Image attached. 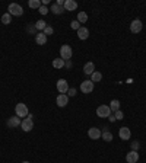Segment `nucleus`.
I'll return each instance as SVG.
<instances>
[{
  "instance_id": "obj_1",
  "label": "nucleus",
  "mask_w": 146,
  "mask_h": 163,
  "mask_svg": "<svg viewBox=\"0 0 146 163\" xmlns=\"http://www.w3.org/2000/svg\"><path fill=\"white\" fill-rule=\"evenodd\" d=\"M73 56V50L72 47L67 44L62 45V48H60V58H63L64 61H67V60H70Z\"/></svg>"
},
{
  "instance_id": "obj_2",
  "label": "nucleus",
  "mask_w": 146,
  "mask_h": 163,
  "mask_svg": "<svg viewBox=\"0 0 146 163\" xmlns=\"http://www.w3.org/2000/svg\"><path fill=\"white\" fill-rule=\"evenodd\" d=\"M7 13H10L12 16H22L23 15V9L21 5L18 3H10L7 7Z\"/></svg>"
},
{
  "instance_id": "obj_3",
  "label": "nucleus",
  "mask_w": 146,
  "mask_h": 163,
  "mask_svg": "<svg viewBox=\"0 0 146 163\" xmlns=\"http://www.w3.org/2000/svg\"><path fill=\"white\" fill-rule=\"evenodd\" d=\"M15 114H16L19 118H22V117L26 118V117H28V114H29L28 112V107H26L25 103H22V102H19L16 107H15Z\"/></svg>"
},
{
  "instance_id": "obj_4",
  "label": "nucleus",
  "mask_w": 146,
  "mask_h": 163,
  "mask_svg": "<svg viewBox=\"0 0 146 163\" xmlns=\"http://www.w3.org/2000/svg\"><path fill=\"white\" fill-rule=\"evenodd\" d=\"M96 115L99 118H108L111 115V109H110V105H99L96 108Z\"/></svg>"
},
{
  "instance_id": "obj_5",
  "label": "nucleus",
  "mask_w": 146,
  "mask_h": 163,
  "mask_svg": "<svg viewBox=\"0 0 146 163\" xmlns=\"http://www.w3.org/2000/svg\"><path fill=\"white\" fill-rule=\"evenodd\" d=\"M21 128L25 131V133H29L31 130L34 128V121H32V118H26L22 119V122H21Z\"/></svg>"
},
{
  "instance_id": "obj_6",
  "label": "nucleus",
  "mask_w": 146,
  "mask_h": 163,
  "mask_svg": "<svg viewBox=\"0 0 146 163\" xmlns=\"http://www.w3.org/2000/svg\"><path fill=\"white\" fill-rule=\"evenodd\" d=\"M143 28V23H142L140 19H135L133 22L130 23V31L133 32V34H139Z\"/></svg>"
},
{
  "instance_id": "obj_7",
  "label": "nucleus",
  "mask_w": 146,
  "mask_h": 163,
  "mask_svg": "<svg viewBox=\"0 0 146 163\" xmlns=\"http://www.w3.org/2000/svg\"><path fill=\"white\" fill-rule=\"evenodd\" d=\"M80 90L83 92V93H91L92 90H94V82H91V80H85L80 83Z\"/></svg>"
},
{
  "instance_id": "obj_8",
  "label": "nucleus",
  "mask_w": 146,
  "mask_h": 163,
  "mask_svg": "<svg viewBox=\"0 0 146 163\" xmlns=\"http://www.w3.org/2000/svg\"><path fill=\"white\" fill-rule=\"evenodd\" d=\"M101 134H102V131L99 128H96V127H92V128H89V131H88V135H89L91 140H98V138H101Z\"/></svg>"
},
{
  "instance_id": "obj_9",
  "label": "nucleus",
  "mask_w": 146,
  "mask_h": 163,
  "mask_svg": "<svg viewBox=\"0 0 146 163\" xmlns=\"http://www.w3.org/2000/svg\"><path fill=\"white\" fill-rule=\"evenodd\" d=\"M67 102H69V96L66 95V93H60L56 99L57 107H60V108H64L66 105H67Z\"/></svg>"
},
{
  "instance_id": "obj_10",
  "label": "nucleus",
  "mask_w": 146,
  "mask_h": 163,
  "mask_svg": "<svg viewBox=\"0 0 146 163\" xmlns=\"http://www.w3.org/2000/svg\"><path fill=\"white\" fill-rule=\"evenodd\" d=\"M57 90H59L60 93H67V90H69V84H67V82H66L64 79L57 80Z\"/></svg>"
},
{
  "instance_id": "obj_11",
  "label": "nucleus",
  "mask_w": 146,
  "mask_h": 163,
  "mask_svg": "<svg viewBox=\"0 0 146 163\" xmlns=\"http://www.w3.org/2000/svg\"><path fill=\"white\" fill-rule=\"evenodd\" d=\"M137 160H139V153L137 152L130 150V152L126 154V162L127 163H137Z\"/></svg>"
},
{
  "instance_id": "obj_12",
  "label": "nucleus",
  "mask_w": 146,
  "mask_h": 163,
  "mask_svg": "<svg viewBox=\"0 0 146 163\" xmlns=\"http://www.w3.org/2000/svg\"><path fill=\"white\" fill-rule=\"evenodd\" d=\"M21 122H22V119L19 118V117H10V118L7 119V127L9 128H16V127H19L21 125Z\"/></svg>"
},
{
  "instance_id": "obj_13",
  "label": "nucleus",
  "mask_w": 146,
  "mask_h": 163,
  "mask_svg": "<svg viewBox=\"0 0 146 163\" xmlns=\"http://www.w3.org/2000/svg\"><path fill=\"white\" fill-rule=\"evenodd\" d=\"M118 135H120L121 140H130V137H132L130 128H127V127H121V128L118 130Z\"/></svg>"
},
{
  "instance_id": "obj_14",
  "label": "nucleus",
  "mask_w": 146,
  "mask_h": 163,
  "mask_svg": "<svg viewBox=\"0 0 146 163\" xmlns=\"http://www.w3.org/2000/svg\"><path fill=\"white\" fill-rule=\"evenodd\" d=\"M63 7H64V10H67V12L76 10V9H78V3H76L75 0H66Z\"/></svg>"
},
{
  "instance_id": "obj_15",
  "label": "nucleus",
  "mask_w": 146,
  "mask_h": 163,
  "mask_svg": "<svg viewBox=\"0 0 146 163\" xmlns=\"http://www.w3.org/2000/svg\"><path fill=\"white\" fill-rule=\"evenodd\" d=\"M78 37L79 40H88V37H89V31H88V28H85V26H80V28L78 29Z\"/></svg>"
},
{
  "instance_id": "obj_16",
  "label": "nucleus",
  "mask_w": 146,
  "mask_h": 163,
  "mask_svg": "<svg viewBox=\"0 0 146 163\" xmlns=\"http://www.w3.org/2000/svg\"><path fill=\"white\" fill-rule=\"evenodd\" d=\"M35 42L38 45H44L47 44V35L44 32H38V34L35 35Z\"/></svg>"
},
{
  "instance_id": "obj_17",
  "label": "nucleus",
  "mask_w": 146,
  "mask_h": 163,
  "mask_svg": "<svg viewBox=\"0 0 146 163\" xmlns=\"http://www.w3.org/2000/svg\"><path fill=\"white\" fill-rule=\"evenodd\" d=\"M95 72V66H94V63L92 61H88L86 64L83 66V73L88 74V76H91V74Z\"/></svg>"
},
{
  "instance_id": "obj_18",
  "label": "nucleus",
  "mask_w": 146,
  "mask_h": 163,
  "mask_svg": "<svg viewBox=\"0 0 146 163\" xmlns=\"http://www.w3.org/2000/svg\"><path fill=\"white\" fill-rule=\"evenodd\" d=\"M50 10L54 13V15H62V13H64V7L63 6H59L57 3H53V5L50 6Z\"/></svg>"
},
{
  "instance_id": "obj_19",
  "label": "nucleus",
  "mask_w": 146,
  "mask_h": 163,
  "mask_svg": "<svg viewBox=\"0 0 146 163\" xmlns=\"http://www.w3.org/2000/svg\"><path fill=\"white\" fill-rule=\"evenodd\" d=\"M53 67L57 68V70H62L64 67V60L63 58H54L53 60Z\"/></svg>"
},
{
  "instance_id": "obj_20",
  "label": "nucleus",
  "mask_w": 146,
  "mask_h": 163,
  "mask_svg": "<svg viewBox=\"0 0 146 163\" xmlns=\"http://www.w3.org/2000/svg\"><path fill=\"white\" fill-rule=\"evenodd\" d=\"M110 109H111V112H117V111H120V101L112 99L111 103H110Z\"/></svg>"
},
{
  "instance_id": "obj_21",
  "label": "nucleus",
  "mask_w": 146,
  "mask_h": 163,
  "mask_svg": "<svg viewBox=\"0 0 146 163\" xmlns=\"http://www.w3.org/2000/svg\"><path fill=\"white\" fill-rule=\"evenodd\" d=\"M101 137H102V140L108 141V143H110V141H112V134L110 133V131H108L107 128H104V130H102V134H101Z\"/></svg>"
},
{
  "instance_id": "obj_22",
  "label": "nucleus",
  "mask_w": 146,
  "mask_h": 163,
  "mask_svg": "<svg viewBox=\"0 0 146 163\" xmlns=\"http://www.w3.org/2000/svg\"><path fill=\"white\" fill-rule=\"evenodd\" d=\"M28 6L31 9H39V7L43 6V2H41V0H29Z\"/></svg>"
},
{
  "instance_id": "obj_23",
  "label": "nucleus",
  "mask_w": 146,
  "mask_h": 163,
  "mask_svg": "<svg viewBox=\"0 0 146 163\" xmlns=\"http://www.w3.org/2000/svg\"><path fill=\"white\" fill-rule=\"evenodd\" d=\"M102 80V74L99 72H94V73L91 74V82H94V83H98V82H101Z\"/></svg>"
},
{
  "instance_id": "obj_24",
  "label": "nucleus",
  "mask_w": 146,
  "mask_h": 163,
  "mask_svg": "<svg viewBox=\"0 0 146 163\" xmlns=\"http://www.w3.org/2000/svg\"><path fill=\"white\" fill-rule=\"evenodd\" d=\"M35 28H37V31H44L45 28H47V22L45 21H43V19H39L37 23H34Z\"/></svg>"
},
{
  "instance_id": "obj_25",
  "label": "nucleus",
  "mask_w": 146,
  "mask_h": 163,
  "mask_svg": "<svg viewBox=\"0 0 146 163\" xmlns=\"http://www.w3.org/2000/svg\"><path fill=\"white\" fill-rule=\"evenodd\" d=\"M88 21V15L85 13V12H79L78 13V22L79 23H85Z\"/></svg>"
},
{
  "instance_id": "obj_26",
  "label": "nucleus",
  "mask_w": 146,
  "mask_h": 163,
  "mask_svg": "<svg viewBox=\"0 0 146 163\" xmlns=\"http://www.w3.org/2000/svg\"><path fill=\"white\" fill-rule=\"evenodd\" d=\"M10 21H12V15H10V13H5V15L2 16V23H3V25H9Z\"/></svg>"
},
{
  "instance_id": "obj_27",
  "label": "nucleus",
  "mask_w": 146,
  "mask_h": 163,
  "mask_svg": "<svg viewBox=\"0 0 146 163\" xmlns=\"http://www.w3.org/2000/svg\"><path fill=\"white\" fill-rule=\"evenodd\" d=\"M70 28H72V29H76V31H78V29L80 28V23H79L78 21H72V22H70Z\"/></svg>"
},
{
  "instance_id": "obj_28",
  "label": "nucleus",
  "mask_w": 146,
  "mask_h": 163,
  "mask_svg": "<svg viewBox=\"0 0 146 163\" xmlns=\"http://www.w3.org/2000/svg\"><path fill=\"white\" fill-rule=\"evenodd\" d=\"M139 147H140V143H139V141H133V143H132V150H133V152H137Z\"/></svg>"
},
{
  "instance_id": "obj_29",
  "label": "nucleus",
  "mask_w": 146,
  "mask_h": 163,
  "mask_svg": "<svg viewBox=\"0 0 146 163\" xmlns=\"http://www.w3.org/2000/svg\"><path fill=\"white\" fill-rule=\"evenodd\" d=\"M43 32H44V34L47 35V37H48V35H51V34H53V32H54V29L51 28V26H48V25H47V28H45L44 31H43Z\"/></svg>"
},
{
  "instance_id": "obj_30",
  "label": "nucleus",
  "mask_w": 146,
  "mask_h": 163,
  "mask_svg": "<svg viewBox=\"0 0 146 163\" xmlns=\"http://www.w3.org/2000/svg\"><path fill=\"white\" fill-rule=\"evenodd\" d=\"M38 10H39V13H41V15H47V13H48V7H47V6H41Z\"/></svg>"
},
{
  "instance_id": "obj_31",
  "label": "nucleus",
  "mask_w": 146,
  "mask_h": 163,
  "mask_svg": "<svg viewBox=\"0 0 146 163\" xmlns=\"http://www.w3.org/2000/svg\"><path fill=\"white\" fill-rule=\"evenodd\" d=\"M28 32H31V34H34V35L38 34V32H37V28H35V25H29V26H28Z\"/></svg>"
},
{
  "instance_id": "obj_32",
  "label": "nucleus",
  "mask_w": 146,
  "mask_h": 163,
  "mask_svg": "<svg viewBox=\"0 0 146 163\" xmlns=\"http://www.w3.org/2000/svg\"><path fill=\"white\" fill-rule=\"evenodd\" d=\"M114 115H116V119H123L124 118V114L121 112V111H117V112H114Z\"/></svg>"
},
{
  "instance_id": "obj_33",
  "label": "nucleus",
  "mask_w": 146,
  "mask_h": 163,
  "mask_svg": "<svg viewBox=\"0 0 146 163\" xmlns=\"http://www.w3.org/2000/svg\"><path fill=\"white\" fill-rule=\"evenodd\" d=\"M75 95H76V89H75V87H72V89H70V87H69L67 96H75Z\"/></svg>"
},
{
  "instance_id": "obj_34",
  "label": "nucleus",
  "mask_w": 146,
  "mask_h": 163,
  "mask_svg": "<svg viewBox=\"0 0 146 163\" xmlns=\"http://www.w3.org/2000/svg\"><path fill=\"white\" fill-rule=\"evenodd\" d=\"M72 60H67V61H64V67L66 68H72Z\"/></svg>"
},
{
  "instance_id": "obj_35",
  "label": "nucleus",
  "mask_w": 146,
  "mask_h": 163,
  "mask_svg": "<svg viewBox=\"0 0 146 163\" xmlns=\"http://www.w3.org/2000/svg\"><path fill=\"white\" fill-rule=\"evenodd\" d=\"M108 119H110L111 122H114V121H116V115H110V117H108Z\"/></svg>"
},
{
  "instance_id": "obj_36",
  "label": "nucleus",
  "mask_w": 146,
  "mask_h": 163,
  "mask_svg": "<svg viewBox=\"0 0 146 163\" xmlns=\"http://www.w3.org/2000/svg\"><path fill=\"white\" fill-rule=\"evenodd\" d=\"M50 3V0H43V6H47Z\"/></svg>"
},
{
  "instance_id": "obj_37",
  "label": "nucleus",
  "mask_w": 146,
  "mask_h": 163,
  "mask_svg": "<svg viewBox=\"0 0 146 163\" xmlns=\"http://www.w3.org/2000/svg\"><path fill=\"white\" fill-rule=\"evenodd\" d=\"M22 163H29V162H26V160H25V162H22Z\"/></svg>"
}]
</instances>
